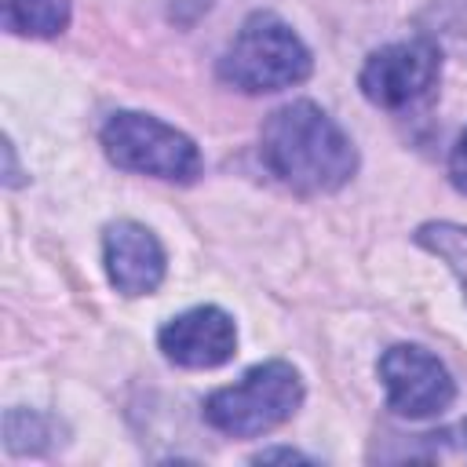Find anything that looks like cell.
I'll return each instance as SVG.
<instances>
[{
	"instance_id": "4",
	"label": "cell",
	"mask_w": 467,
	"mask_h": 467,
	"mask_svg": "<svg viewBox=\"0 0 467 467\" xmlns=\"http://www.w3.org/2000/svg\"><path fill=\"white\" fill-rule=\"evenodd\" d=\"M102 150L117 168L164 182H193L204 171L201 150L186 131L135 109H120L102 124Z\"/></svg>"
},
{
	"instance_id": "7",
	"label": "cell",
	"mask_w": 467,
	"mask_h": 467,
	"mask_svg": "<svg viewBox=\"0 0 467 467\" xmlns=\"http://www.w3.org/2000/svg\"><path fill=\"white\" fill-rule=\"evenodd\" d=\"M157 343H161L164 358L182 368H219L237 350V328L226 310L193 306V310L171 317L157 332Z\"/></svg>"
},
{
	"instance_id": "12",
	"label": "cell",
	"mask_w": 467,
	"mask_h": 467,
	"mask_svg": "<svg viewBox=\"0 0 467 467\" xmlns=\"http://www.w3.org/2000/svg\"><path fill=\"white\" fill-rule=\"evenodd\" d=\"M449 182H452L460 193H467V131L460 135V142H456L452 153H449Z\"/></svg>"
},
{
	"instance_id": "1",
	"label": "cell",
	"mask_w": 467,
	"mask_h": 467,
	"mask_svg": "<svg viewBox=\"0 0 467 467\" xmlns=\"http://www.w3.org/2000/svg\"><path fill=\"white\" fill-rule=\"evenodd\" d=\"M259 153L270 175L299 193H332L358 171L350 135L314 102H288L274 109L263 124Z\"/></svg>"
},
{
	"instance_id": "2",
	"label": "cell",
	"mask_w": 467,
	"mask_h": 467,
	"mask_svg": "<svg viewBox=\"0 0 467 467\" xmlns=\"http://www.w3.org/2000/svg\"><path fill=\"white\" fill-rule=\"evenodd\" d=\"M314 69V58L299 33L281 22L270 11H255L219 58V77L248 95L263 91H285L292 84H303Z\"/></svg>"
},
{
	"instance_id": "8",
	"label": "cell",
	"mask_w": 467,
	"mask_h": 467,
	"mask_svg": "<svg viewBox=\"0 0 467 467\" xmlns=\"http://www.w3.org/2000/svg\"><path fill=\"white\" fill-rule=\"evenodd\" d=\"M102 263L106 277L120 296H150L164 281V248L142 223L120 219L102 234Z\"/></svg>"
},
{
	"instance_id": "11",
	"label": "cell",
	"mask_w": 467,
	"mask_h": 467,
	"mask_svg": "<svg viewBox=\"0 0 467 467\" xmlns=\"http://www.w3.org/2000/svg\"><path fill=\"white\" fill-rule=\"evenodd\" d=\"M4 434H7V449L11 452H40L44 438H47V423L36 412L11 409L7 420H4Z\"/></svg>"
},
{
	"instance_id": "5",
	"label": "cell",
	"mask_w": 467,
	"mask_h": 467,
	"mask_svg": "<svg viewBox=\"0 0 467 467\" xmlns=\"http://www.w3.org/2000/svg\"><path fill=\"white\" fill-rule=\"evenodd\" d=\"M441 77V51L434 40H398L372 51L358 73L361 95L379 109H409L434 91Z\"/></svg>"
},
{
	"instance_id": "10",
	"label": "cell",
	"mask_w": 467,
	"mask_h": 467,
	"mask_svg": "<svg viewBox=\"0 0 467 467\" xmlns=\"http://www.w3.org/2000/svg\"><path fill=\"white\" fill-rule=\"evenodd\" d=\"M416 244H423L431 255H438L456 274V281L463 285V296H467V226H456V223H423L416 230Z\"/></svg>"
},
{
	"instance_id": "6",
	"label": "cell",
	"mask_w": 467,
	"mask_h": 467,
	"mask_svg": "<svg viewBox=\"0 0 467 467\" xmlns=\"http://www.w3.org/2000/svg\"><path fill=\"white\" fill-rule=\"evenodd\" d=\"M379 379L387 387V409L405 420L441 416L456 398V383L449 368L416 343H398L383 350Z\"/></svg>"
},
{
	"instance_id": "9",
	"label": "cell",
	"mask_w": 467,
	"mask_h": 467,
	"mask_svg": "<svg viewBox=\"0 0 467 467\" xmlns=\"http://www.w3.org/2000/svg\"><path fill=\"white\" fill-rule=\"evenodd\" d=\"M69 26V0H4V29L18 36H55Z\"/></svg>"
},
{
	"instance_id": "13",
	"label": "cell",
	"mask_w": 467,
	"mask_h": 467,
	"mask_svg": "<svg viewBox=\"0 0 467 467\" xmlns=\"http://www.w3.org/2000/svg\"><path fill=\"white\" fill-rule=\"evenodd\" d=\"M460 434H463V441H467V420H463V423H460Z\"/></svg>"
},
{
	"instance_id": "3",
	"label": "cell",
	"mask_w": 467,
	"mask_h": 467,
	"mask_svg": "<svg viewBox=\"0 0 467 467\" xmlns=\"http://www.w3.org/2000/svg\"><path fill=\"white\" fill-rule=\"evenodd\" d=\"M303 405V379L288 361H263L237 383L208 394L204 420L230 438H255L296 416Z\"/></svg>"
}]
</instances>
